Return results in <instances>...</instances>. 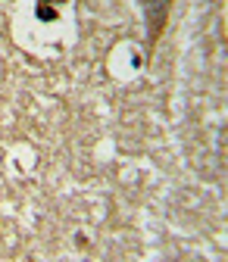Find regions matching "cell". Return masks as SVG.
I'll list each match as a JSON object with an SVG mask.
<instances>
[{
  "instance_id": "2",
  "label": "cell",
  "mask_w": 228,
  "mask_h": 262,
  "mask_svg": "<svg viewBox=\"0 0 228 262\" xmlns=\"http://www.w3.org/2000/svg\"><path fill=\"white\" fill-rule=\"evenodd\" d=\"M63 4H66V0H38V4H35V16H38V22H56Z\"/></svg>"
},
{
  "instance_id": "1",
  "label": "cell",
  "mask_w": 228,
  "mask_h": 262,
  "mask_svg": "<svg viewBox=\"0 0 228 262\" xmlns=\"http://www.w3.org/2000/svg\"><path fill=\"white\" fill-rule=\"evenodd\" d=\"M141 10H144V22H147V56L153 53L162 28H166V19H169V7L172 0H138Z\"/></svg>"
}]
</instances>
